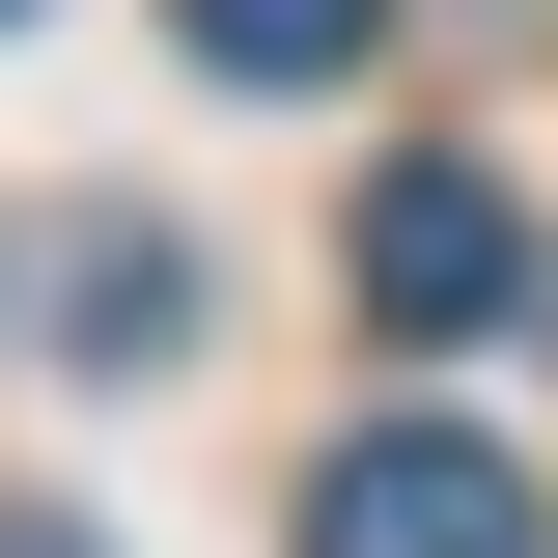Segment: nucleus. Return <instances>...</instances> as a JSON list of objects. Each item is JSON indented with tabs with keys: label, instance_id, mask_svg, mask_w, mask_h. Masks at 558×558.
<instances>
[{
	"label": "nucleus",
	"instance_id": "f257e3e1",
	"mask_svg": "<svg viewBox=\"0 0 558 558\" xmlns=\"http://www.w3.org/2000/svg\"><path fill=\"white\" fill-rule=\"evenodd\" d=\"M307 558H558V502L502 475L475 418H363L336 475H307Z\"/></svg>",
	"mask_w": 558,
	"mask_h": 558
},
{
	"label": "nucleus",
	"instance_id": "f03ea898",
	"mask_svg": "<svg viewBox=\"0 0 558 558\" xmlns=\"http://www.w3.org/2000/svg\"><path fill=\"white\" fill-rule=\"evenodd\" d=\"M363 307H391V336H502V307H531V196L447 168V140L363 168Z\"/></svg>",
	"mask_w": 558,
	"mask_h": 558
},
{
	"label": "nucleus",
	"instance_id": "7ed1b4c3",
	"mask_svg": "<svg viewBox=\"0 0 558 558\" xmlns=\"http://www.w3.org/2000/svg\"><path fill=\"white\" fill-rule=\"evenodd\" d=\"M363 28H391V0H168L196 84H363Z\"/></svg>",
	"mask_w": 558,
	"mask_h": 558
},
{
	"label": "nucleus",
	"instance_id": "20e7f679",
	"mask_svg": "<svg viewBox=\"0 0 558 558\" xmlns=\"http://www.w3.org/2000/svg\"><path fill=\"white\" fill-rule=\"evenodd\" d=\"M84 363H168V223H84V307H57Z\"/></svg>",
	"mask_w": 558,
	"mask_h": 558
},
{
	"label": "nucleus",
	"instance_id": "39448f33",
	"mask_svg": "<svg viewBox=\"0 0 558 558\" xmlns=\"http://www.w3.org/2000/svg\"><path fill=\"white\" fill-rule=\"evenodd\" d=\"M0 558H112V531H57V502H0Z\"/></svg>",
	"mask_w": 558,
	"mask_h": 558
},
{
	"label": "nucleus",
	"instance_id": "423d86ee",
	"mask_svg": "<svg viewBox=\"0 0 558 558\" xmlns=\"http://www.w3.org/2000/svg\"><path fill=\"white\" fill-rule=\"evenodd\" d=\"M0 28H28V0H0Z\"/></svg>",
	"mask_w": 558,
	"mask_h": 558
}]
</instances>
